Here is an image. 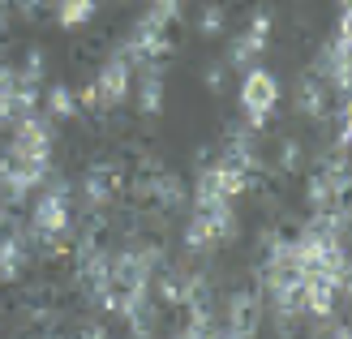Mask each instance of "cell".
<instances>
[{"instance_id": "18", "label": "cell", "mask_w": 352, "mask_h": 339, "mask_svg": "<svg viewBox=\"0 0 352 339\" xmlns=\"http://www.w3.org/2000/svg\"><path fill=\"white\" fill-rule=\"evenodd\" d=\"M160 5H168V9H181V0H160Z\"/></svg>"}, {"instance_id": "2", "label": "cell", "mask_w": 352, "mask_h": 339, "mask_svg": "<svg viewBox=\"0 0 352 339\" xmlns=\"http://www.w3.org/2000/svg\"><path fill=\"white\" fill-rule=\"evenodd\" d=\"M219 318H223V331L228 335H258V322H262V292L254 288H236L228 292V300L219 305Z\"/></svg>"}, {"instance_id": "16", "label": "cell", "mask_w": 352, "mask_h": 339, "mask_svg": "<svg viewBox=\"0 0 352 339\" xmlns=\"http://www.w3.org/2000/svg\"><path fill=\"white\" fill-rule=\"evenodd\" d=\"M13 69H17V78H26V82H34V86H43V78H47V52H43V47H30Z\"/></svg>"}, {"instance_id": "8", "label": "cell", "mask_w": 352, "mask_h": 339, "mask_svg": "<svg viewBox=\"0 0 352 339\" xmlns=\"http://www.w3.org/2000/svg\"><path fill=\"white\" fill-rule=\"evenodd\" d=\"M185 202H189V189H185V181L176 172H160L155 176V206L160 210H168V215H176V210H185Z\"/></svg>"}, {"instance_id": "12", "label": "cell", "mask_w": 352, "mask_h": 339, "mask_svg": "<svg viewBox=\"0 0 352 339\" xmlns=\"http://www.w3.org/2000/svg\"><path fill=\"white\" fill-rule=\"evenodd\" d=\"M279 176H296L305 168V142L301 138H279V146H275V164H271Z\"/></svg>"}, {"instance_id": "1", "label": "cell", "mask_w": 352, "mask_h": 339, "mask_svg": "<svg viewBox=\"0 0 352 339\" xmlns=\"http://www.w3.org/2000/svg\"><path fill=\"white\" fill-rule=\"evenodd\" d=\"M279 103V82L271 69H245V82H241V108H245V120H250V129L262 133L271 124V112Z\"/></svg>"}, {"instance_id": "11", "label": "cell", "mask_w": 352, "mask_h": 339, "mask_svg": "<svg viewBox=\"0 0 352 339\" xmlns=\"http://www.w3.org/2000/svg\"><path fill=\"white\" fill-rule=\"evenodd\" d=\"M262 52H267V39H254V34L245 30L232 39V47H228V69H241L245 74V69H254L262 61Z\"/></svg>"}, {"instance_id": "14", "label": "cell", "mask_w": 352, "mask_h": 339, "mask_svg": "<svg viewBox=\"0 0 352 339\" xmlns=\"http://www.w3.org/2000/svg\"><path fill=\"white\" fill-rule=\"evenodd\" d=\"M43 108L52 112V120H74L78 116V99L69 86H47L43 91Z\"/></svg>"}, {"instance_id": "3", "label": "cell", "mask_w": 352, "mask_h": 339, "mask_svg": "<svg viewBox=\"0 0 352 339\" xmlns=\"http://www.w3.org/2000/svg\"><path fill=\"white\" fill-rule=\"evenodd\" d=\"M52 146H56V129H52L47 116H22L13 120V133H9V151L17 155H39V159H52Z\"/></svg>"}, {"instance_id": "4", "label": "cell", "mask_w": 352, "mask_h": 339, "mask_svg": "<svg viewBox=\"0 0 352 339\" xmlns=\"http://www.w3.org/2000/svg\"><path fill=\"white\" fill-rule=\"evenodd\" d=\"M296 112L314 124H327L331 120V82L318 78L314 69H305L301 82H296Z\"/></svg>"}, {"instance_id": "17", "label": "cell", "mask_w": 352, "mask_h": 339, "mask_svg": "<svg viewBox=\"0 0 352 339\" xmlns=\"http://www.w3.org/2000/svg\"><path fill=\"white\" fill-rule=\"evenodd\" d=\"M206 91H210V95H223V91H228V65H223V61L206 69Z\"/></svg>"}, {"instance_id": "5", "label": "cell", "mask_w": 352, "mask_h": 339, "mask_svg": "<svg viewBox=\"0 0 352 339\" xmlns=\"http://www.w3.org/2000/svg\"><path fill=\"white\" fill-rule=\"evenodd\" d=\"M69 223H74V198L43 189V193H39V202H34L30 228H34V232H43V237H52V232H65Z\"/></svg>"}, {"instance_id": "9", "label": "cell", "mask_w": 352, "mask_h": 339, "mask_svg": "<svg viewBox=\"0 0 352 339\" xmlns=\"http://www.w3.org/2000/svg\"><path fill=\"white\" fill-rule=\"evenodd\" d=\"M138 112L142 120H155L164 112V69H142V86H138Z\"/></svg>"}, {"instance_id": "15", "label": "cell", "mask_w": 352, "mask_h": 339, "mask_svg": "<svg viewBox=\"0 0 352 339\" xmlns=\"http://www.w3.org/2000/svg\"><path fill=\"white\" fill-rule=\"evenodd\" d=\"M95 9H99V0H60V5H56V22L69 26V30L86 26L95 17Z\"/></svg>"}, {"instance_id": "13", "label": "cell", "mask_w": 352, "mask_h": 339, "mask_svg": "<svg viewBox=\"0 0 352 339\" xmlns=\"http://www.w3.org/2000/svg\"><path fill=\"white\" fill-rule=\"evenodd\" d=\"M228 9L223 0H206V5L198 9V34H206V39H219V34L228 30Z\"/></svg>"}, {"instance_id": "10", "label": "cell", "mask_w": 352, "mask_h": 339, "mask_svg": "<svg viewBox=\"0 0 352 339\" xmlns=\"http://www.w3.org/2000/svg\"><path fill=\"white\" fill-rule=\"evenodd\" d=\"M305 202H309V210H327V206H336V202H348V193H336L331 176L322 168H314L309 181H305Z\"/></svg>"}, {"instance_id": "7", "label": "cell", "mask_w": 352, "mask_h": 339, "mask_svg": "<svg viewBox=\"0 0 352 339\" xmlns=\"http://www.w3.org/2000/svg\"><path fill=\"white\" fill-rule=\"evenodd\" d=\"M344 296H348V292H340L336 279H327V275L305 279V314H314V318H331Z\"/></svg>"}, {"instance_id": "6", "label": "cell", "mask_w": 352, "mask_h": 339, "mask_svg": "<svg viewBox=\"0 0 352 339\" xmlns=\"http://www.w3.org/2000/svg\"><path fill=\"white\" fill-rule=\"evenodd\" d=\"M129 74H133V65L125 56H108L99 69V78H95V91H99V103L103 108H120L129 95Z\"/></svg>"}]
</instances>
